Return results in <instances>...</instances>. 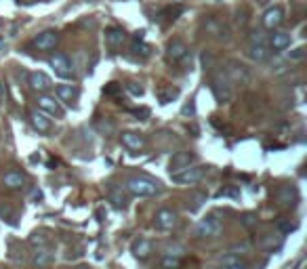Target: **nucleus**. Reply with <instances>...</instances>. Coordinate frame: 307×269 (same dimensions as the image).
<instances>
[{
    "mask_svg": "<svg viewBox=\"0 0 307 269\" xmlns=\"http://www.w3.org/2000/svg\"><path fill=\"white\" fill-rule=\"evenodd\" d=\"M126 192L137 198H152V196L160 194V183L150 181V179H141V177H133L126 181Z\"/></svg>",
    "mask_w": 307,
    "mask_h": 269,
    "instance_id": "obj_1",
    "label": "nucleus"
},
{
    "mask_svg": "<svg viewBox=\"0 0 307 269\" xmlns=\"http://www.w3.org/2000/svg\"><path fill=\"white\" fill-rule=\"evenodd\" d=\"M206 175V166H185L181 170H175V173H171L173 181L179 183V185H194L198 181H202Z\"/></svg>",
    "mask_w": 307,
    "mask_h": 269,
    "instance_id": "obj_2",
    "label": "nucleus"
},
{
    "mask_svg": "<svg viewBox=\"0 0 307 269\" xmlns=\"http://www.w3.org/2000/svg\"><path fill=\"white\" fill-rule=\"evenodd\" d=\"M221 229H223L221 219H219L217 214H206V217H202L198 221L196 236L198 238H215V236L221 234Z\"/></svg>",
    "mask_w": 307,
    "mask_h": 269,
    "instance_id": "obj_3",
    "label": "nucleus"
},
{
    "mask_svg": "<svg viewBox=\"0 0 307 269\" xmlns=\"http://www.w3.org/2000/svg\"><path fill=\"white\" fill-rule=\"evenodd\" d=\"M154 225L156 229H160V231H171L179 225V214L171 210V208H160L156 212V217H154Z\"/></svg>",
    "mask_w": 307,
    "mask_h": 269,
    "instance_id": "obj_4",
    "label": "nucleus"
},
{
    "mask_svg": "<svg viewBox=\"0 0 307 269\" xmlns=\"http://www.w3.org/2000/svg\"><path fill=\"white\" fill-rule=\"evenodd\" d=\"M286 21V11L280 4H276V6H269L265 13H263V28L265 30H278L280 25H282Z\"/></svg>",
    "mask_w": 307,
    "mask_h": 269,
    "instance_id": "obj_5",
    "label": "nucleus"
},
{
    "mask_svg": "<svg viewBox=\"0 0 307 269\" xmlns=\"http://www.w3.org/2000/svg\"><path fill=\"white\" fill-rule=\"evenodd\" d=\"M213 93L219 101H230L232 99V80L227 78L225 74H219L213 78Z\"/></svg>",
    "mask_w": 307,
    "mask_h": 269,
    "instance_id": "obj_6",
    "label": "nucleus"
},
{
    "mask_svg": "<svg viewBox=\"0 0 307 269\" xmlns=\"http://www.w3.org/2000/svg\"><path fill=\"white\" fill-rule=\"evenodd\" d=\"M187 53H189L187 44L179 38H175L166 44V59H169L171 64H181V61L187 57Z\"/></svg>",
    "mask_w": 307,
    "mask_h": 269,
    "instance_id": "obj_7",
    "label": "nucleus"
},
{
    "mask_svg": "<svg viewBox=\"0 0 307 269\" xmlns=\"http://www.w3.org/2000/svg\"><path fill=\"white\" fill-rule=\"evenodd\" d=\"M36 103H38V110H40V112L51 114V116H63V110H61L59 101L55 99V97L47 95V93H40L38 99H36Z\"/></svg>",
    "mask_w": 307,
    "mask_h": 269,
    "instance_id": "obj_8",
    "label": "nucleus"
},
{
    "mask_svg": "<svg viewBox=\"0 0 307 269\" xmlns=\"http://www.w3.org/2000/svg\"><path fill=\"white\" fill-rule=\"evenodd\" d=\"M51 67L55 69V74H59L61 78H69L72 76V64H69L67 55H63V53H55L51 59H49Z\"/></svg>",
    "mask_w": 307,
    "mask_h": 269,
    "instance_id": "obj_9",
    "label": "nucleus"
},
{
    "mask_svg": "<svg viewBox=\"0 0 307 269\" xmlns=\"http://www.w3.org/2000/svg\"><path fill=\"white\" fill-rule=\"evenodd\" d=\"M57 42H59V34L53 32V30H47V32L38 34V38L34 40V47L38 51H51V49L57 47Z\"/></svg>",
    "mask_w": 307,
    "mask_h": 269,
    "instance_id": "obj_10",
    "label": "nucleus"
},
{
    "mask_svg": "<svg viewBox=\"0 0 307 269\" xmlns=\"http://www.w3.org/2000/svg\"><path fill=\"white\" fill-rule=\"evenodd\" d=\"M130 253H133V257L139 259V261H145V259L154 253V244H152L150 240H145V238H139V240L133 242V246H130Z\"/></svg>",
    "mask_w": 307,
    "mask_h": 269,
    "instance_id": "obj_11",
    "label": "nucleus"
},
{
    "mask_svg": "<svg viewBox=\"0 0 307 269\" xmlns=\"http://www.w3.org/2000/svg\"><path fill=\"white\" fill-rule=\"evenodd\" d=\"M124 40H126V32L122 30V28H110V30H105V44H108L112 51L120 49L122 44H124Z\"/></svg>",
    "mask_w": 307,
    "mask_h": 269,
    "instance_id": "obj_12",
    "label": "nucleus"
},
{
    "mask_svg": "<svg viewBox=\"0 0 307 269\" xmlns=\"http://www.w3.org/2000/svg\"><path fill=\"white\" fill-rule=\"evenodd\" d=\"M30 122H32V127L36 129L38 133H49V131L53 129V122H51V118H49V114L40 112V110H36V112L30 114Z\"/></svg>",
    "mask_w": 307,
    "mask_h": 269,
    "instance_id": "obj_13",
    "label": "nucleus"
},
{
    "mask_svg": "<svg viewBox=\"0 0 307 269\" xmlns=\"http://www.w3.org/2000/svg\"><path fill=\"white\" fill-rule=\"evenodd\" d=\"M28 80H30V86L34 88V91H38V93H47L53 86L51 78L47 74H42V71H32V74L28 76Z\"/></svg>",
    "mask_w": 307,
    "mask_h": 269,
    "instance_id": "obj_14",
    "label": "nucleus"
},
{
    "mask_svg": "<svg viewBox=\"0 0 307 269\" xmlns=\"http://www.w3.org/2000/svg\"><path fill=\"white\" fill-rule=\"evenodd\" d=\"M269 47H267V42H250V47H248V57L252 61H257V64H263V61H267L269 59Z\"/></svg>",
    "mask_w": 307,
    "mask_h": 269,
    "instance_id": "obj_15",
    "label": "nucleus"
},
{
    "mask_svg": "<svg viewBox=\"0 0 307 269\" xmlns=\"http://www.w3.org/2000/svg\"><path fill=\"white\" fill-rule=\"evenodd\" d=\"M25 183V175L19 173V170H8V173H4L2 177V185L6 187V190H21Z\"/></svg>",
    "mask_w": 307,
    "mask_h": 269,
    "instance_id": "obj_16",
    "label": "nucleus"
},
{
    "mask_svg": "<svg viewBox=\"0 0 307 269\" xmlns=\"http://www.w3.org/2000/svg\"><path fill=\"white\" fill-rule=\"evenodd\" d=\"M225 76L230 78L232 82H244V80H248V71L242 64L230 61V67H225Z\"/></svg>",
    "mask_w": 307,
    "mask_h": 269,
    "instance_id": "obj_17",
    "label": "nucleus"
},
{
    "mask_svg": "<svg viewBox=\"0 0 307 269\" xmlns=\"http://www.w3.org/2000/svg\"><path fill=\"white\" fill-rule=\"evenodd\" d=\"M196 160V156L191 154V151H177L173 158H171V173H175V170H181L189 166L191 162Z\"/></svg>",
    "mask_w": 307,
    "mask_h": 269,
    "instance_id": "obj_18",
    "label": "nucleus"
},
{
    "mask_svg": "<svg viewBox=\"0 0 307 269\" xmlns=\"http://www.w3.org/2000/svg\"><path fill=\"white\" fill-rule=\"evenodd\" d=\"M267 47L271 51H284L291 47V34L288 32H274L271 34V38H269V44Z\"/></svg>",
    "mask_w": 307,
    "mask_h": 269,
    "instance_id": "obj_19",
    "label": "nucleus"
},
{
    "mask_svg": "<svg viewBox=\"0 0 307 269\" xmlns=\"http://www.w3.org/2000/svg\"><path fill=\"white\" fill-rule=\"evenodd\" d=\"M120 139H122V145L128 147V149H141V147H145V139L139 133L126 131V133L120 134Z\"/></svg>",
    "mask_w": 307,
    "mask_h": 269,
    "instance_id": "obj_20",
    "label": "nucleus"
},
{
    "mask_svg": "<svg viewBox=\"0 0 307 269\" xmlns=\"http://www.w3.org/2000/svg\"><path fill=\"white\" fill-rule=\"evenodd\" d=\"M108 198H110V202L116 206V208H124L126 206V202H128V198H126V194L122 192V187H118V185H110L108 187Z\"/></svg>",
    "mask_w": 307,
    "mask_h": 269,
    "instance_id": "obj_21",
    "label": "nucleus"
},
{
    "mask_svg": "<svg viewBox=\"0 0 307 269\" xmlns=\"http://www.w3.org/2000/svg\"><path fill=\"white\" fill-rule=\"evenodd\" d=\"M32 263L36 267H47L53 263V250L49 246H42V248H36V253L32 257Z\"/></svg>",
    "mask_w": 307,
    "mask_h": 269,
    "instance_id": "obj_22",
    "label": "nucleus"
},
{
    "mask_svg": "<svg viewBox=\"0 0 307 269\" xmlns=\"http://www.w3.org/2000/svg\"><path fill=\"white\" fill-rule=\"evenodd\" d=\"M221 267L223 269H250L248 263L244 261V259H240V255H236V253L225 255L221 259Z\"/></svg>",
    "mask_w": 307,
    "mask_h": 269,
    "instance_id": "obj_23",
    "label": "nucleus"
},
{
    "mask_svg": "<svg viewBox=\"0 0 307 269\" xmlns=\"http://www.w3.org/2000/svg\"><path fill=\"white\" fill-rule=\"evenodd\" d=\"M57 97L61 101H67V103H72L76 97H78V88L74 84H59L57 86Z\"/></svg>",
    "mask_w": 307,
    "mask_h": 269,
    "instance_id": "obj_24",
    "label": "nucleus"
},
{
    "mask_svg": "<svg viewBox=\"0 0 307 269\" xmlns=\"http://www.w3.org/2000/svg\"><path fill=\"white\" fill-rule=\"evenodd\" d=\"M130 51H133L135 55H143V57L150 55V47H147V44L143 42V32H137V34H135L133 44H130Z\"/></svg>",
    "mask_w": 307,
    "mask_h": 269,
    "instance_id": "obj_25",
    "label": "nucleus"
},
{
    "mask_svg": "<svg viewBox=\"0 0 307 269\" xmlns=\"http://www.w3.org/2000/svg\"><path fill=\"white\" fill-rule=\"evenodd\" d=\"M177 95H179V88L166 86V88H160V91H158V99H160V103H169V101H173Z\"/></svg>",
    "mask_w": 307,
    "mask_h": 269,
    "instance_id": "obj_26",
    "label": "nucleus"
},
{
    "mask_svg": "<svg viewBox=\"0 0 307 269\" xmlns=\"http://www.w3.org/2000/svg\"><path fill=\"white\" fill-rule=\"evenodd\" d=\"M162 257H171V259H179V261H181V259H183V257H185V248H183L181 244H173V246H169V248H166V250H164V253H162Z\"/></svg>",
    "mask_w": 307,
    "mask_h": 269,
    "instance_id": "obj_27",
    "label": "nucleus"
},
{
    "mask_svg": "<svg viewBox=\"0 0 307 269\" xmlns=\"http://www.w3.org/2000/svg\"><path fill=\"white\" fill-rule=\"evenodd\" d=\"M291 194H297V192L293 190V187H288V185L280 187V192H278V200H280V204H284V206L293 204V202H291Z\"/></svg>",
    "mask_w": 307,
    "mask_h": 269,
    "instance_id": "obj_28",
    "label": "nucleus"
},
{
    "mask_svg": "<svg viewBox=\"0 0 307 269\" xmlns=\"http://www.w3.org/2000/svg\"><path fill=\"white\" fill-rule=\"evenodd\" d=\"M30 244L32 246H36V248H42V246H47L49 244V240L42 236V234H32L30 236Z\"/></svg>",
    "mask_w": 307,
    "mask_h": 269,
    "instance_id": "obj_29",
    "label": "nucleus"
},
{
    "mask_svg": "<svg viewBox=\"0 0 307 269\" xmlns=\"http://www.w3.org/2000/svg\"><path fill=\"white\" fill-rule=\"evenodd\" d=\"M126 88H128V91L133 93V95H141V93H143V88H141V86H137V84H133V82L126 84Z\"/></svg>",
    "mask_w": 307,
    "mask_h": 269,
    "instance_id": "obj_30",
    "label": "nucleus"
},
{
    "mask_svg": "<svg viewBox=\"0 0 307 269\" xmlns=\"http://www.w3.org/2000/svg\"><path fill=\"white\" fill-rule=\"evenodd\" d=\"M219 196H240V192L238 190H221Z\"/></svg>",
    "mask_w": 307,
    "mask_h": 269,
    "instance_id": "obj_31",
    "label": "nucleus"
},
{
    "mask_svg": "<svg viewBox=\"0 0 307 269\" xmlns=\"http://www.w3.org/2000/svg\"><path fill=\"white\" fill-rule=\"evenodd\" d=\"M301 57H303V49H295L291 53V59H301Z\"/></svg>",
    "mask_w": 307,
    "mask_h": 269,
    "instance_id": "obj_32",
    "label": "nucleus"
},
{
    "mask_svg": "<svg viewBox=\"0 0 307 269\" xmlns=\"http://www.w3.org/2000/svg\"><path fill=\"white\" fill-rule=\"evenodd\" d=\"M4 97H6V91H4V84H0V105L4 103Z\"/></svg>",
    "mask_w": 307,
    "mask_h": 269,
    "instance_id": "obj_33",
    "label": "nucleus"
},
{
    "mask_svg": "<svg viewBox=\"0 0 307 269\" xmlns=\"http://www.w3.org/2000/svg\"><path fill=\"white\" fill-rule=\"evenodd\" d=\"M295 225H291V223H280V229H282V231H291Z\"/></svg>",
    "mask_w": 307,
    "mask_h": 269,
    "instance_id": "obj_34",
    "label": "nucleus"
},
{
    "mask_svg": "<svg viewBox=\"0 0 307 269\" xmlns=\"http://www.w3.org/2000/svg\"><path fill=\"white\" fill-rule=\"evenodd\" d=\"M116 91H118V86L114 84V82H112V84H110L108 88H105V93H110V95H112V93H116Z\"/></svg>",
    "mask_w": 307,
    "mask_h": 269,
    "instance_id": "obj_35",
    "label": "nucleus"
},
{
    "mask_svg": "<svg viewBox=\"0 0 307 269\" xmlns=\"http://www.w3.org/2000/svg\"><path fill=\"white\" fill-rule=\"evenodd\" d=\"M74 269H91V267H86V265H80V267H74Z\"/></svg>",
    "mask_w": 307,
    "mask_h": 269,
    "instance_id": "obj_36",
    "label": "nucleus"
},
{
    "mask_svg": "<svg viewBox=\"0 0 307 269\" xmlns=\"http://www.w3.org/2000/svg\"><path fill=\"white\" fill-rule=\"evenodd\" d=\"M4 49V40H0V51H2Z\"/></svg>",
    "mask_w": 307,
    "mask_h": 269,
    "instance_id": "obj_37",
    "label": "nucleus"
}]
</instances>
